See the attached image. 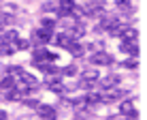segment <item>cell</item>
<instances>
[{
  "label": "cell",
  "mask_w": 147,
  "mask_h": 120,
  "mask_svg": "<svg viewBox=\"0 0 147 120\" xmlns=\"http://www.w3.org/2000/svg\"><path fill=\"white\" fill-rule=\"evenodd\" d=\"M85 15H102L105 11V2L102 0H85Z\"/></svg>",
  "instance_id": "cell-1"
},
{
  "label": "cell",
  "mask_w": 147,
  "mask_h": 120,
  "mask_svg": "<svg viewBox=\"0 0 147 120\" xmlns=\"http://www.w3.org/2000/svg\"><path fill=\"white\" fill-rule=\"evenodd\" d=\"M53 39V30H47V28H38V30H34V34H32V41L34 43H49Z\"/></svg>",
  "instance_id": "cell-2"
},
{
  "label": "cell",
  "mask_w": 147,
  "mask_h": 120,
  "mask_svg": "<svg viewBox=\"0 0 147 120\" xmlns=\"http://www.w3.org/2000/svg\"><path fill=\"white\" fill-rule=\"evenodd\" d=\"M126 97V90H121V88H107L105 90V97H102V101H121V99Z\"/></svg>",
  "instance_id": "cell-3"
},
{
  "label": "cell",
  "mask_w": 147,
  "mask_h": 120,
  "mask_svg": "<svg viewBox=\"0 0 147 120\" xmlns=\"http://www.w3.org/2000/svg\"><path fill=\"white\" fill-rule=\"evenodd\" d=\"M36 112H38V116L45 118V120H55L53 107H51V105H47V103H38V105H36Z\"/></svg>",
  "instance_id": "cell-4"
},
{
  "label": "cell",
  "mask_w": 147,
  "mask_h": 120,
  "mask_svg": "<svg viewBox=\"0 0 147 120\" xmlns=\"http://www.w3.org/2000/svg\"><path fill=\"white\" fill-rule=\"evenodd\" d=\"M90 60H92V64H111V62H113L111 54H107V52H96Z\"/></svg>",
  "instance_id": "cell-5"
},
{
  "label": "cell",
  "mask_w": 147,
  "mask_h": 120,
  "mask_svg": "<svg viewBox=\"0 0 147 120\" xmlns=\"http://www.w3.org/2000/svg\"><path fill=\"white\" fill-rule=\"evenodd\" d=\"M73 9H75V0H60V11H58V15H60V17H66V15H70Z\"/></svg>",
  "instance_id": "cell-6"
},
{
  "label": "cell",
  "mask_w": 147,
  "mask_h": 120,
  "mask_svg": "<svg viewBox=\"0 0 147 120\" xmlns=\"http://www.w3.org/2000/svg\"><path fill=\"white\" fill-rule=\"evenodd\" d=\"M121 52L130 54V56H139V45L136 41H121Z\"/></svg>",
  "instance_id": "cell-7"
},
{
  "label": "cell",
  "mask_w": 147,
  "mask_h": 120,
  "mask_svg": "<svg viewBox=\"0 0 147 120\" xmlns=\"http://www.w3.org/2000/svg\"><path fill=\"white\" fill-rule=\"evenodd\" d=\"M119 112H121V116H134V114H136L134 101H121L119 103Z\"/></svg>",
  "instance_id": "cell-8"
},
{
  "label": "cell",
  "mask_w": 147,
  "mask_h": 120,
  "mask_svg": "<svg viewBox=\"0 0 147 120\" xmlns=\"http://www.w3.org/2000/svg\"><path fill=\"white\" fill-rule=\"evenodd\" d=\"M17 79H19L22 84H26V86H30V88H38L36 77H34V75H30V73H26V71H22V75H19Z\"/></svg>",
  "instance_id": "cell-9"
},
{
  "label": "cell",
  "mask_w": 147,
  "mask_h": 120,
  "mask_svg": "<svg viewBox=\"0 0 147 120\" xmlns=\"http://www.w3.org/2000/svg\"><path fill=\"white\" fill-rule=\"evenodd\" d=\"M136 34H139V32H136L134 28H124V26H121L117 37H121V41H136Z\"/></svg>",
  "instance_id": "cell-10"
},
{
  "label": "cell",
  "mask_w": 147,
  "mask_h": 120,
  "mask_svg": "<svg viewBox=\"0 0 147 120\" xmlns=\"http://www.w3.org/2000/svg\"><path fill=\"white\" fill-rule=\"evenodd\" d=\"M117 84H119V77H117V75H109V77H105L102 82H100V88H102V90H107V88L117 86Z\"/></svg>",
  "instance_id": "cell-11"
},
{
  "label": "cell",
  "mask_w": 147,
  "mask_h": 120,
  "mask_svg": "<svg viewBox=\"0 0 147 120\" xmlns=\"http://www.w3.org/2000/svg\"><path fill=\"white\" fill-rule=\"evenodd\" d=\"M83 32H85L83 24H77V26H73V28H70V32H66V34H68V37H70V39H73V41H75V39L83 37Z\"/></svg>",
  "instance_id": "cell-12"
},
{
  "label": "cell",
  "mask_w": 147,
  "mask_h": 120,
  "mask_svg": "<svg viewBox=\"0 0 147 120\" xmlns=\"http://www.w3.org/2000/svg\"><path fill=\"white\" fill-rule=\"evenodd\" d=\"M15 54V43H0V56H11Z\"/></svg>",
  "instance_id": "cell-13"
},
{
  "label": "cell",
  "mask_w": 147,
  "mask_h": 120,
  "mask_svg": "<svg viewBox=\"0 0 147 120\" xmlns=\"http://www.w3.org/2000/svg\"><path fill=\"white\" fill-rule=\"evenodd\" d=\"M47 54H49L47 49H36V52L32 54V60H34L36 64H38V62H45V60H49V58H47Z\"/></svg>",
  "instance_id": "cell-14"
},
{
  "label": "cell",
  "mask_w": 147,
  "mask_h": 120,
  "mask_svg": "<svg viewBox=\"0 0 147 120\" xmlns=\"http://www.w3.org/2000/svg\"><path fill=\"white\" fill-rule=\"evenodd\" d=\"M19 39V34L15 32V30H7V32H2V41L4 43H15Z\"/></svg>",
  "instance_id": "cell-15"
},
{
  "label": "cell",
  "mask_w": 147,
  "mask_h": 120,
  "mask_svg": "<svg viewBox=\"0 0 147 120\" xmlns=\"http://www.w3.org/2000/svg\"><path fill=\"white\" fill-rule=\"evenodd\" d=\"M11 88H15V77H11V75H7V77L2 79V84H0V90H11Z\"/></svg>",
  "instance_id": "cell-16"
},
{
  "label": "cell",
  "mask_w": 147,
  "mask_h": 120,
  "mask_svg": "<svg viewBox=\"0 0 147 120\" xmlns=\"http://www.w3.org/2000/svg\"><path fill=\"white\" fill-rule=\"evenodd\" d=\"M70 41H73V39H70L66 32H64V34H58V37H55V43H58L60 47H68V45H70Z\"/></svg>",
  "instance_id": "cell-17"
},
{
  "label": "cell",
  "mask_w": 147,
  "mask_h": 120,
  "mask_svg": "<svg viewBox=\"0 0 147 120\" xmlns=\"http://www.w3.org/2000/svg\"><path fill=\"white\" fill-rule=\"evenodd\" d=\"M15 24V17L11 13H0V26H11Z\"/></svg>",
  "instance_id": "cell-18"
},
{
  "label": "cell",
  "mask_w": 147,
  "mask_h": 120,
  "mask_svg": "<svg viewBox=\"0 0 147 120\" xmlns=\"http://www.w3.org/2000/svg\"><path fill=\"white\" fill-rule=\"evenodd\" d=\"M83 101H85V103L96 105V103H102V97H100V94H92V92H88V94L83 97Z\"/></svg>",
  "instance_id": "cell-19"
},
{
  "label": "cell",
  "mask_w": 147,
  "mask_h": 120,
  "mask_svg": "<svg viewBox=\"0 0 147 120\" xmlns=\"http://www.w3.org/2000/svg\"><path fill=\"white\" fill-rule=\"evenodd\" d=\"M83 79L85 82H96V79H98V71H96V69H88V71L83 73Z\"/></svg>",
  "instance_id": "cell-20"
},
{
  "label": "cell",
  "mask_w": 147,
  "mask_h": 120,
  "mask_svg": "<svg viewBox=\"0 0 147 120\" xmlns=\"http://www.w3.org/2000/svg\"><path fill=\"white\" fill-rule=\"evenodd\" d=\"M121 67H124V69H136V67H139V60H136V58H128V60L121 62Z\"/></svg>",
  "instance_id": "cell-21"
},
{
  "label": "cell",
  "mask_w": 147,
  "mask_h": 120,
  "mask_svg": "<svg viewBox=\"0 0 147 120\" xmlns=\"http://www.w3.org/2000/svg\"><path fill=\"white\" fill-rule=\"evenodd\" d=\"M68 49H70V52L75 54V56H81V54H83V47H81L79 43H75V41H70V45H68Z\"/></svg>",
  "instance_id": "cell-22"
},
{
  "label": "cell",
  "mask_w": 147,
  "mask_h": 120,
  "mask_svg": "<svg viewBox=\"0 0 147 120\" xmlns=\"http://www.w3.org/2000/svg\"><path fill=\"white\" fill-rule=\"evenodd\" d=\"M7 75H11V77H19V75H22V67H7Z\"/></svg>",
  "instance_id": "cell-23"
},
{
  "label": "cell",
  "mask_w": 147,
  "mask_h": 120,
  "mask_svg": "<svg viewBox=\"0 0 147 120\" xmlns=\"http://www.w3.org/2000/svg\"><path fill=\"white\" fill-rule=\"evenodd\" d=\"M117 7L121 11H126V13H132V7L128 4V0H117Z\"/></svg>",
  "instance_id": "cell-24"
},
{
  "label": "cell",
  "mask_w": 147,
  "mask_h": 120,
  "mask_svg": "<svg viewBox=\"0 0 147 120\" xmlns=\"http://www.w3.org/2000/svg\"><path fill=\"white\" fill-rule=\"evenodd\" d=\"M53 26H55V19H53V17H43V28L53 30Z\"/></svg>",
  "instance_id": "cell-25"
},
{
  "label": "cell",
  "mask_w": 147,
  "mask_h": 120,
  "mask_svg": "<svg viewBox=\"0 0 147 120\" xmlns=\"http://www.w3.org/2000/svg\"><path fill=\"white\" fill-rule=\"evenodd\" d=\"M49 88H51L53 92H64V86H62L60 82H53V79L49 82Z\"/></svg>",
  "instance_id": "cell-26"
},
{
  "label": "cell",
  "mask_w": 147,
  "mask_h": 120,
  "mask_svg": "<svg viewBox=\"0 0 147 120\" xmlns=\"http://www.w3.org/2000/svg\"><path fill=\"white\" fill-rule=\"evenodd\" d=\"M64 75H68V77H73L75 73H77V67H73V64H70V67H64V71H62Z\"/></svg>",
  "instance_id": "cell-27"
},
{
  "label": "cell",
  "mask_w": 147,
  "mask_h": 120,
  "mask_svg": "<svg viewBox=\"0 0 147 120\" xmlns=\"http://www.w3.org/2000/svg\"><path fill=\"white\" fill-rule=\"evenodd\" d=\"M26 47H28V41H24V39L15 41V49H26Z\"/></svg>",
  "instance_id": "cell-28"
},
{
  "label": "cell",
  "mask_w": 147,
  "mask_h": 120,
  "mask_svg": "<svg viewBox=\"0 0 147 120\" xmlns=\"http://www.w3.org/2000/svg\"><path fill=\"white\" fill-rule=\"evenodd\" d=\"M79 88H83V90H92V88H94V82H85V79H81Z\"/></svg>",
  "instance_id": "cell-29"
},
{
  "label": "cell",
  "mask_w": 147,
  "mask_h": 120,
  "mask_svg": "<svg viewBox=\"0 0 147 120\" xmlns=\"http://www.w3.org/2000/svg\"><path fill=\"white\" fill-rule=\"evenodd\" d=\"M51 9H53V2H45L43 4V11H51Z\"/></svg>",
  "instance_id": "cell-30"
},
{
  "label": "cell",
  "mask_w": 147,
  "mask_h": 120,
  "mask_svg": "<svg viewBox=\"0 0 147 120\" xmlns=\"http://www.w3.org/2000/svg\"><path fill=\"white\" fill-rule=\"evenodd\" d=\"M26 105H30V107H36V105H38V101H34V99H28V101H26Z\"/></svg>",
  "instance_id": "cell-31"
},
{
  "label": "cell",
  "mask_w": 147,
  "mask_h": 120,
  "mask_svg": "<svg viewBox=\"0 0 147 120\" xmlns=\"http://www.w3.org/2000/svg\"><path fill=\"white\" fill-rule=\"evenodd\" d=\"M0 120H7V114L4 112H0Z\"/></svg>",
  "instance_id": "cell-32"
}]
</instances>
